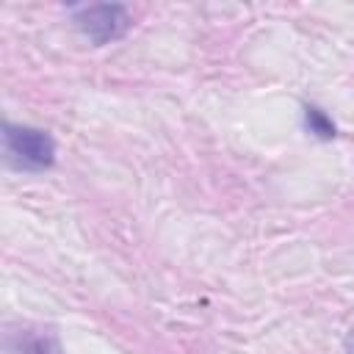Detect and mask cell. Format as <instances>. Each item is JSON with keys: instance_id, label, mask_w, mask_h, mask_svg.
Here are the masks:
<instances>
[{"instance_id": "obj_1", "label": "cell", "mask_w": 354, "mask_h": 354, "mask_svg": "<svg viewBox=\"0 0 354 354\" xmlns=\"http://www.w3.org/2000/svg\"><path fill=\"white\" fill-rule=\"evenodd\" d=\"M6 160L19 171H44L55 163V141L47 130L30 124H3Z\"/></svg>"}, {"instance_id": "obj_4", "label": "cell", "mask_w": 354, "mask_h": 354, "mask_svg": "<svg viewBox=\"0 0 354 354\" xmlns=\"http://www.w3.org/2000/svg\"><path fill=\"white\" fill-rule=\"evenodd\" d=\"M304 127L315 136V138H335V122L318 108V105H304Z\"/></svg>"}, {"instance_id": "obj_2", "label": "cell", "mask_w": 354, "mask_h": 354, "mask_svg": "<svg viewBox=\"0 0 354 354\" xmlns=\"http://www.w3.org/2000/svg\"><path fill=\"white\" fill-rule=\"evenodd\" d=\"M72 22L75 28L97 47L102 44H111L116 39H122L133 19H130V11L122 6V3H97V6H83L72 14Z\"/></svg>"}, {"instance_id": "obj_3", "label": "cell", "mask_w": 354, "mask_h": 354, "mask_svg": "<svg viewBox=\"0 0 354 354\" xmlns=\"http://www.w3.org/2000/svg\"><path fill=\"white\" fill-rule=\"evenodd\" d=\"M11 354H61L58 337L50 329H19L8 335Z\"/></svg>"}]
</instances>
